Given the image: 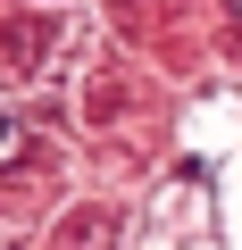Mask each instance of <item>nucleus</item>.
Masks as SVG:
<instances>
[{"mask_svg": "<svg viewBox=\"0 0 242 250\" xmlns=\"http://www.w3.org/2000/svg\"><path fill=\"white\" fill-rule=\"evenodd\" d=\"M17 150H25V125H17V117H0V167H9Z\"/></svg>", "mask_w": 242, "mask_h": 250, "instance_id": "obj_1", "label": "nucleus"}, {"mask_svg": "<svg viewBox=\"0 0 242 250\" xmlns=\"http://www.w3.org/2000/svg\"><path fill=\"white\" fill-rule=\"evenodd\" d=\"M234 17H242V0H234Z\"/></svg>", "mask_w": 242, "mask_h": 250, "instance_id": "obj_2", "label": "nucleus"}]
</instances>
